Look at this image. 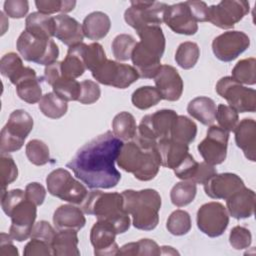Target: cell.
I'll use <instances>...</instances> for the list:
<instances>
[{
	"mask_svg": "<svg viewBox=\"0 0 256 256\" xmlns=\"http://www.w3.org/2000/svg\"><path fill=\"white\" fill-rule=\"evenodd\" d=\"M122 145V140L106 131L78 149L66 167L90 189L113 188L121 179L115 162Z\"/></svg>",
	"mask_w": 256,
	"mask_h": 256,
	"instance_id": "6da1fadb",
	"label": "cell"
},
{
	"mask_svg": "<svg viewBox=\"0 0 256 256\" xmlns=\"http://www.w3.org/2000/svg\"><path fill=\"white\" fill-rule=\"evenodd\" d=\"M116 162L140 181L154 179L161 166L157 141L146 140L136 134L133 140L123 143Z\"/></svg>",
	"mask_w": 256,
	"mask_h": 256,
	"instance_id": "7a4b0ae2",
	"label": "cell"
},
{
	"mask_svg": "<svg viewBox=\"0 0 256 256\" xmlns=\"http://www.w3.org/2000/svg\"><path fill=\"white\" fill-rule=\"evenodd\" d=\"M136 32L140 41L132 52V63L139 77L152 79L161 67L166 45L165 36L161 26H146Z\"/></svg>",
	"mask_w": 256,
	"mask_h": 256,
	"instance_id": "3957f363",
	"label": "cell"
},
{
	"mask_svg": "<svg viewBox=\"0 0 256 256\" xmlns=\"http://www.w3.org/2000/svg\"><path fill=\"white\" fill-rule=\"evenodd\" d=\"M81 208L84 213L97 217V220L111 223L117 234L126 232L130 227L129 214L123 207V197L120 193L92 190L88 192Z\"/></svg>",
	"mask_w": 256,
	"mask_h": 256,
	"instance_id": "277c9868",
	"label": "cell"
},
{
	"mask_svg": "<svg viewBox=\"0 0 256 256\" xmlns=\"http://www.w3.org/2000/svg\"><path fill=\"white\" fill-rule=\"evenodd\" d=\"M123 207L132 216V224L139 230L150 231L156 228L159 222L161 196L155 189L135 191L124 190L122 193Z\"/></svg>",
	"mask_w": 256,
	"mask_h": 256,
	"instance_id": "5b68a950",
	"label": "cell"
},
{
	"mask_svg": "<svg viewBox=\"0 0 256 256\" xmlns=\"http://www.w3.org/2000/svg\"><path fill=\"white\" fill-rule=\"evenodd\" d=\"M32 129L33 118L27 111L17 109L11 112L6 125L0 133L1 153H11L20 150Z\"/></svg>",
	"mask_w": 256,
	"mask_h": 256,
	"instance_id": "8992f818",
	"label": "cell"
},
{
	"mask_svg": "<svg viewBox=\"0 0 256 256\" xmlns=\"http://www.w3.org/2000/svg\"><path fill=\"white\" fill-rule=\"evenodd\" d=\"M16 48L24 60L39 65L47 66L57 61L59 56V48L52 39L35 37L26 30L19 35Z\"/></svg>",
	"mask_w": 256,
	"mask_h": 256,
	"instance_id": "52a82bcc",
	"label": "cell"
},
{
	"mask_svg": "<svg viewBox=\"0 0 256 256\" xmlns=\"http://www.w3.org/2000/svg\"><path fill=\"white\" fill-rule=\"evenodd\" d=\"M46 185L51 195L72 204H82L88 195L87 188L64 168L50 172L46 178Z\"/></svg>",
	"mask_w": 256,
	"mask_h": 256,
	"instance_id": "ba28073f",
	"label": "cell"
},
{
	"mask_svg": "<svg viewBox=\"0 0 256 256\" xmlns=\"http://www.w3.org/2000/svg\"><path fill=\"white\" fill-rule=\"evenodd\" d=\"M168 6L157 1H131V6L124 13V19L135 31L146 26H160L164 22Z\"/></svg>",
	"mask_w": 256,
	"mask_h": 256,
	"instance_id": "9c48e42d",
	"label": "cell"
},
{
	"mask_svg": "<svg viewBox=\"0 0 256 256\" xmlns=\"http://www.w3.org/2000/svg\"><path fill=\"white\" fill-rule=\"evenodd\" d=\"M216 92L226 99L229 106L240 113L255 112L256 91L245 87L230 76L222 77L216 84Z\"/></svg>",
	"mask_w": 256,
	"mask_h": 256,
	"instance_id": "30bf717a",
	"label": "cell"
},
{
	"mask_svg": "<svg viewBox=\"0 0 256 256\" xmlns=\"http://www.w3.org/2000/svg\"><path fill=\"white\" fill-rule=\"evenodd\" d=\"M91 73L97 82L118 89L129 87L139 78V74L133 66L109 59Z\"/></svg>",
	"mask_w": 256,
	"mask_h": 256,
	"instance_id": "8fae6325",
	"label": "cell"
},
{
	"mask_svg": "<svg viewBox=\"0 0 256 256\" xmlns=\"http://www.w3.org/2000/svg\"><path fill=\"white\" fill-rule=\"evenodd\" d=\"M196 223L198 229L208 237L221 236L229 224L228 211L219 202L205 203L197 211Z\"/></svg>",
	"mask_w": 256,
	"mask_h": 256,
	"instance_id": "7c38bea8",
	"label": "cell"
},
{
	"mask_svg": "<svg viewBox=\"0 0 256 256\" xmlns=\"http://www.w3.org/2000/svg\"><path fill=\"white\" fill-rule=\"evenodd\" d=\"M177 113L171 109H161L142 117L137 128V135L146 140L157 141L170 136V131Z\"/></svg>",
	"mask_w": 256,
	"mask_h": 256,
	"instance_id": "4fadbf2b",
	"label": "cell"
},
{
	"mask_svg": "<svg viewBox=\"0 0 256 256\" xmlns=\"http://www.w3.org/2000/svg\"><path fill=\"white\" fill-rule=\"evenodd\" d=\"M250 10V4L243 0H223L209 7L208 21L221 29L232 28Z\"/></svg>",
	"mask_w": 256,
	"mask_h": 256,
	"instance_id": "5bb4252c",
	"label": "cell"
},
{
	"mask_svg": "<svg viewBox=\"0 0 256 256\" xmlns=\"http://www.w3.org/2000/svg\"><path fill=\"white\" fill-rule=\"evenodd\" d=\"M229 132L219 126L211 125L205 139L197 146L203 160L210 165H218L225 161L227 156Z\"/></svg>",
	"mask_w": 256,
	"mask_h": 256,
	"instance_id": "9a60e30c",
	"label": "cell"
},
{
	"mask_svg": "<svg viewBox=\"0 0 256 256\" xmlns=\"http://www.w3.org/2000/svg\"><path fill=\"white\" fill-rule=\"evenodd\" d=\"M37 206L26 198L19 202L8 214L11 218L9 234L13 240L23 242L31 237L37 217Z\"/></svg>",
	"mask_w": 256,
	"mask_h": 256,
	"instance_id": "2e32d148",
	"label": "cell"
},
{
	"mask_svg": "<svg viewBox=\"0 0 256 256\" xmlns=\"http://www.w3.org/2000/svg\"><path fill=\"white\" fill-rule=\"evenodd\" d=\"M250 46V38L242 31H227L214 38L212 51L217 59L230 62Z\"/></svg>",
	"mask_w": 256,
	"mask_h": 256,
	"instance_id": "e0dca14e",
	"label": "cell"
},
{
	"mask_svg": "<svg viewBox=\"0 0 256 256\" xmlns=\"http://www.w3.org/2000/svg\"><path fill=\"white\" fill-rule=\"evenodd\" d=\"M164 23L177 34L194 35L198 31V24L186 2L169 5L165 11Z\"/></svg>",
	"mask_w": 256,
	"mask_h": 256,
	"instance_id": "ac0fdd59",
	"label": "cell"
},
{
	"mask_svg": "<svg viewBox=\"0 0 256 256\" xmlns=\"http://www.w3.org/2000/svg\"><path fill=\"white\" fill-rule=\"evenodd\" d=\"M117 233L114 226L104 220H97L90 231V242L97 256L117 255L119 247L115 241Z\"/></svg>",
	"mask_w": 256,
	"mask_h": 256,
	"instance_id": "d6986e66",
	"label": "cell"
},
{
	"mask_svg": "<svg viewBox=\"0 0 256 256\" xmlns=\"http://www.w3.org/2000/svg\"><path fill=\"white\" fill-rule=\"evenodd\" d=\"M153 79L162 99L168 101L180 99L183 93V80L176 68L167 64L161 65Z\"/></svg>",
	"mask_w": 256,
	"mask_h": 256,
	"instance_id": "ffe728a7",
	"label": "cell"
},
{
	"mask_svg": "<svg viewBox=\"0 0 256 256\" xmlns=\"http://www.w3.org/2000/svg\"><path fill=\"white\" fill-rule=\"evenodd\" d=\"M244 182L234 173L215 174L204 184V191L207 196L213 199L227 200L235 192L243 188Z\"/></svg>",
	"mask_w": 256,
	"mask_h": 256,
	"instance_id": "44dd1931",
	"label": "cell"
},
{
	"mask_svg": "<svg viewBox=\"0 0 256 256\" xmlns=\"http://www.w3.org/2000/svg\"><path fill=\"white\" fill-rule=\"evenodd\" d=\"M11 83L15 85L19 98L29 104L39 102L43 96L40 78L37 77L35 70L30 67L26 66L23 72Z\"/></svg>",
	"mask_w": 256,
	"mask_h": 256,
	"instance_id": "7402d4cb",
	"label": "cell"
},
{
	"mask_svg": "<svg viewBox=\"0 0 256 256\" xmlns=\"http://www.w3.org/2000/svg\"><path fill=\"white\" fill-rule=\"evenodd\" d=\"M228 214L235 219H245L253 216L255 208V192L243 187L226 200Z\"/></svg>",
	"mask_w": 256,
	"mask_h": 256,
	"instance_id": "603a6c76",
	"label": "cell"
},
{
	"mask_svg": "<svg viewBox=\"0 0 256 256\" xmlns=\"http://www.w3.org/2000/svg\"><path fill=\"white\" fill-rule=\"evenodd\" d=\"M55 37L67 46H73L82 43L84 34L82 25L73 17L60 14L54 17Z\"/></svg>",
	"mask_w": 256,
	"mask_h": 256,
	"instance_id": "cb8c5ba5",
	"label": "cell"
},
{
	"mask_svg": "<svg viewBox=\"0 0 256 256\" xmlns=\"http://www.w3.org/2000/svg\"><path fill=\"white\" fill-rule=\"evenodd\" d=\"M236 145L243 151L245 157L254 162L256 156V122L251 118H244L234 129Z\"/></svg>",
	"mask_w": 256,
	"mask_h": 256,
	"instance_id": "d4e9b609",
	"label": "cell"
},
{
	"mask_svg": "<svg viewBox=\"0 0 256 256\" xmlns=\"http://www.w3.org/2000/svg\"><path fill=\"white\" fill-rule=\"evenodd\" d=\"M157 146L161 158V165L172 170L189 154V145L176 142L170 137L158 140Z\"/></svg>",
	"mask_w": 256,
	"mask_h": 256,
	"instance_id": "484cf974",
	"label": "cell"
},
{
	"mask_svg": "<svg viewBox=\"0 0 256 256\" xmlns=\"http://www.w3.org/2000/svg\"><path fill=\"white\" fill-rule=\"evenodd\" d=\"M82 209L72 205L64 204L59 206L53 214V224L57 230L73 229L79 231L86 224Z\"/></svg>",
	"mask_w": 256,
	"mask_h": 256,
	"instance_id": "4316f807",
	"label": "cell"
},
{
	"mask_svg": "<svg viewBox=\"0 0 256 256\" xmlns=\"http://www.w3.org/2000/svg\"><path fill=\"white\" fill-rule=\"evenodd\" d=\"M86 45L87 44L82 42L69 47L66 57L61 61V71L63 77L76 79L83 75L87 69L84 61Z\"/></svg>",
	"mask_w": 256,
	"mask_h": 256,
	"instance_id": "83f0119b",
	"label": "cell"
},
{
	"mask_svg": "<svg viewBox=\"0 0 256 256\" xmlns=\"http://www.w3.org/2000/svg\"><path fill=\"white\" fill-rule=\"evenodd\" d=\"M111 28L109 16L101 11H95L88 14L82 23V30L85 37L97 41L103 39Z\"/></svg>",
	"mask_w": 256,
	"mask_h": 256,
	"instance_id": "f1b7e54d",
	"label": "cell"
},
{
	"mask_svg": "<svg viewBox=\"0 0 256 256\" xmlns=\"http://www.w3.org/2000/svg\"><path fill=\"white\" fill-rule=\"evenodd\" d=\"M77 231L73 229H63L56 232L52 243V255L55 256H79Z\"/></svg>",
	"mask_w": 256,
	"mask_h": 256,
	"instance_id": "f546056e",
	"label": "cell"
},
{
	"mask_svg": "<svg viewBox=\"0 0 256 256\" xmlns=\"http://www.w3.org/2000/svg\"><path fill=\"white\" fill-rule=\"evenodd\" d=\"M25 30L35 37L51 39L55 35L54 17L40 12L30 13L25 20Z\"/></svg>",
	"mask_w": 256,
	"mask_h": 256,
	"instance_id": "4dcf8cb0",
	"label": "cell"
},
{
	"mask_svg": "<svg viewBox=\"0 0 256 256\" xmlns=\"http://www.w3.org/2000/svg\"><path fill=\"white\" fill-rule=\"evenodd\" d=\"M216 110L217 108L214 100L206 96H198L192 99L187 105V112L189 115L206 126L213 125Z\"/></svg>",
	"mask_w": 256,
	"mask_h": 256,
	"instance_id": "1f68e13d",
	"label": "cell"
},
{
	"mask_svg": "<svg viewBox=\"0 0 256 256\" xmlns=\"http://www.w3.org/2000/svg\"><path fill=\"white\" fill-rule=\"evenodd\" d=\"M197 125L194 121L184 115H178L174 120L170 131V138L176 142L189 145L195 140Z\"/></svg>",
	"mask_w": 256,
	"mask_h": 256,
	"instance_id": "d6a6232c",
	"label": "cell"
},
{
	"mask_svg": "<svg viewBox=\"0 0 256 256\" xmlns=\"http://www.w3.org/2000/svg\"><path fill=\"white\" fill-rule=\"evenodd\" d=\"M137 128L134 116L126 111L118 113L112 121L113 134L120 140L129 141L134 139Z\"/></svg>",
	"mask_w": 256,
	"mask_h": 256,
	"instance_id": "836d02e7",
	"label": "cell"
},
{
	"mask_svg": "<svg viewBox=\"0 0 256 256\" xmlns=\"http://www.w3.org/2000/svg\"><path fill=\"white\" fill-rule=\"evenodd\" d=\"M40 111L48 118L58 119L64 116L68 110V104L54 92L46 93L39 101Z\"/></svg>",
	"mask_w": 256,
	"mask_h": 256,
	"instance_id": "e575fe53",
	"label": "cell"
},
{
	"mask_svg": "<svg viewBox=\"0 0 256 256\" xmlns=\"http://www.w3.org/2000/svg\"><path fill=\"white\" fill-rule=\"evenodd\" d=\"M197 193V187L194 182L183 180L176 183L170 191V199L173 205L184 207L190 204Z\"/></svg>",
	"mask_w": 256,
	"mask_h": 256,
	"instance_id": "d590c367",
	"label": "cell"
},
{
	"mask_svg": "<svg viewBox=\"0 0 256 256\" xmlns=\"http://www.w3.org/2000/svg\"><path fill=\"white\" fill-rule=\"evenodd\" d=\"M162 100L161 94L156 87L142 86L137 88L131 96L132 104L140 109L146 110L157 105Z\"/></svg>",
	"mask_w": 256,
	"mask_h": 256,
	"instance_id": "8d00e7d4",
	"label": "cell"
},
{
	"mask_svg": "<svg viewBox=\"0 0 256 256\" xmlns=\"http://www.w3.org/2000/svg\"><path fill=\"white\" fill-rule=\"evenodd\" d=\"M117 255H161V247L151 239H140L137 242H130L119 248Z\"/></svg>",
	"mask_w": 256,
	"mask_h": 256,
	"instance_id": "74e56055",
	"label": "cell"
},
{
	"mask_svg": "<svg viewBox=\"0 0 256 256\" xmlns=\"http://www.w3.org/2000/svg\"><path fill=\"white\" fill-rule=\"evenodd\" d=\"M199 56V46L195 42L186 41L178 46L175 53V61L178 66L185 70H188L196 65Z\"/></svg>",
	"mask_w": 256,
	"mask_h": 256,
	"instance_id": "f35d334b",
	"label": "cell"
},
{
	"mask_svg": "<svg viewBox=\"0 0 256 256\" xmlns=\"http://www.w3.org/2000/svg\"><path fill=\"white\" fill-rule=\"evenodd\" d=\"M256 60L254 57L242 59L232 69V78L238 83L254 85L256 83Z\"/></svg>",
	"mask_w": 256,
	"mask_h": 256,
	"instance_id": "ab89813d",
	"label": "cell"
},
{
	"mask_svg": "<svg viewBox=\"0 0 256 256\" xmlns=\"http://www.w3.org/2000/svg\"><path fill=\"white\" fill-rule=\"evenodd\" d=\"M166 228L174 236H182L187 234L191 229V218L185 210L173 211L167 219Z\"/></svg>",
	"mask_w": 256,
	"mask_h": 256,
	"instance_id": "60d3db41",
	"label": "cell"
},
{
	"mask_svg": "<svg viewBox=\"0 0 256 256\" xmlns=\"http://www.w3.org/2000/svg\"><path fill=\"white\" fill-rule=\"evenodd\" d=\"M136 43L137 42L134 37L129 34L117 35L111 44L113 56L118 61H127L131 59Z\"/></svg>",
	"mask_w": 256,
	"mask_h": 256,
	"instance_id": "b9f144b4",
	"label": "cell"
},
{
	"mask_svg": "<svg viewBox=\"0 0 256 256\" xmlns=\"http://www.w3.org/2000/svg\"><path fill=\"white\" fill-rule=\"evenodd\" d=\"M25 153L28 160L36 166L45 165L50 160V152L47 144L39 139L30 140L26 144Z\"/></svg>",
	"mask_w": 256,
	"mask_h": 256,
	"instance_id": "7bdbcfd3",
	"label": "cell"
},
{
	"mask_svg": "<svg viewBox=\"0 0 256 256\" xmlns=\"http://www.w3.org/2000/svg\"><path fill=\"white\" fill-rule=\"evenodd\" d=\"M53 92L60 98L68 101H77L80 94V83L75 79L61 77L52 85Z\"/></svg>",
	"mask_w": 256,
	"mask_h": 256,
	"instance_id": "ee69618b",
	"label": "cell"
},
{
	"mask_svg": "<svg viewBox=\"0 0 256 256\" xmlns=\"http://www.w3.org/2000/svg\"><path fill=\"white\" fill-rule=\"evenodd\" d=\"M24 68L25 66L23 65L22 59L14 52L6 53L0 60V72L2 76L8 78L10 82L16 78Z\"/></svg>",
	"mask_w": 256,
	"mask_h": 256,
	"instance_id": "f6af8a7d",
	"label": "cell"
},
{
	"mask_svg": "<svg viewBox=\"0 0 256 256\" xmlns=\"http://www.w3.org/2000/svg\"><path fill=\"white\" fill-rule=\"evenodd\" d=\"M107 60L104 48L101 44L94 42L86 45L84 52V61L86 68L91 72L98 69Z\"/></svg>",
	"mask_w": 256,
	"mask_h": 256,
	"instance_id": "bcb514c9",
	"label": "cell"
},
{
	"mask_svg": "<svg viewBox=\"0 0 256 256\" xmlns=\"http://www.w3.org/2000/svg\"><path fill=\"white\" fill-rule=\"evenodd\" d=\"M36 8L38 12L50 15L57 12L68 13L75 8V1H66V0H37L35 1Z\"/></svg>",
	"mask_w": 256,
	"mask_h": 256,
	"instance_id": "7dc6e473",
	"label": "cell"
},
{
	"mask_svg": "<svg viewBox=\"0 0 256 256\" xmlns=\"http://www.w3.org/2000/svg\"><path fill=\"white\" fill-rule=\"evenodd\" d=\"M0 175L2 190L14 182L18 177V168L13 158L8 153H1L0 156Z\"/></svg>",
	"mask_w": 256,
	"mask_h": 256,
	"instance_id": "c3c4849f",
	"label": "cell"
},
{
	"mask_svg": "<svg viewBox=\"0 0 256 256\" xmlns=\"http://www.w3.org/2000/svg\"><path fill=\"white\" fill-rule=\"evenodd\" d=\"M215 120H217L219 127L228 132H231L234 131L236 125L238 124L239 115L238 112L229 105L219 104L216 110Z\"/></svg>",
	"mask_w": 256,
	"mask_h": 256,
	"instance_id": "681fc988",
	"label": "cell"
},
{
	"mask_svg": "<svg viewBox=\"0 0 256 256\" xmlns=\"http://www.w3.org/2000/svg\"><path fill=\"white\" fill-rule=\"evenodd\" d=\"M252 234L250 230L244 226H235L229 234V243L236 250L246 249L251 245Z\"/></svg>",
	"mask_w": 256,
	"mask_h": 256,
	"instance_id": "f907efd6",
	"label": "cell"
},
{
	"mask_svg": "<svg viewBox=\"0 0 256 256\" xmlns=\"http://www.w3.org/2000/svg\"><path fill=\"white\" fill-rule=\"evenodd\" d=\"M100 95L101 90L96 82L89 79L80 82V94L77 101L81 104H93L100 98Z\"/></svg>",
	"mask_w": 256,
	"mask_h": 256,
	"instance_id": "816d5d0a",
	"label": "cell"
},
{
	"mask_svg": "<svg viewBox=\"0 0 256 256\" xmlns=\"http://www.w3.org/2000/svg\"><path fill=\"white\" fill-rule=\"evenodd\" d=\"M26 198L25 191L21 189H12L10 191L2 190L1 192V207L3 212L8 216L11 210L22 200Z\"/></svg>",
	"mask_w": 256,
	"mask_h": 256,
	"instance_id": "f5cc1de1",
	"label": "cell"
},
{
	"mask_svg": "<svg viewBox=\"0 0 256 256\" xmlns=\"http://www.w3.org/2000/svg\"><path fill=\"white\" fill-rule=\"evenodd\" d=\"M199 163L195 161L191 154H188L186 158L173 170L177 178L181 180L191 181L198 169Z\"/></svg>",
	"mask_w": 256,
	"mask_h": 256,
	"instance_id": "db71d44e",
	"label": "cell"
},
{
	"mask_svg": "<svg viewBox=\"0 0 256 256\" xmlns=\"http://www.w3.org/2000/svg\"><path fill=\"white\" fill-rule=\"evenodd\" d=\"M4 12L11 18H23L29 10V4L26 0H7L4 2Z\"/></svg>",
	"mask_w": 256,
	"mask_h": 256,
	"instance_id": "11a10c76",
	"label": "cell"
},
{
	"mask_svg": "<svg viewBox=\"0 0 256 256\" xmlns=\"http://www.w3.org/2000/svg\"><path fill=\"white\" fill-rule=\"evenodd\" d=\"M23 255L24 256L52 255L51 244L40 239L31 238V240L24 247Z\"/></svg>",
	"mask_w": 256,
	"mask_h": 256,
	"instance_id": "9f6ffc18",
	"label": "cell"
},
{
	"mask_svg": "<svg viewBox=\"0 0 256 256\" xmlns=\"http://www.w3.org/2000/svg\"><path fill=\"white\" fill-rule=\"evenodd\" d=\"M55 234L56 231L51 226V224L45 220H41L34 224L31 233V238L40 239L51 244Z\"/></svg>",
	"mask_w": 256,
	"mask_h": 256,
	"instance_id": "6f0895ef",
	"label": "cell"
},
{
	"mask_svg": "<svg viewBox=\"0 0 256 256\" xmlns=\"http://www.w3.org/2000/svg\"><path fill=\"white\" fill-rule=\"evenodd\" d=\"M26 199L33 202L36 206L43 204L46 197V189L38 182H31L25 188Z\"/></svg>",
	"mask_w": 256,
	"mask_h": 256,
	"instance_id": "680465c9",
	"label": "cell"
},
{
	"mask_svg": "<svg viewBox=\"0 0 256 256\" xmlns=\"http://www.w3.org/2000/svg\"><path fill=\"white\" fill-rule=\"evenodd\" d=\"M215 174H217V170L213 165H210L208 163L201 162L198 165V169L191 180V182H194L195 184H205L211 177H213Z\"/></svg>",
	"mask_w": 256,
	"mask_h": 256,
	"instance_id": "91938a15",
	"label": "cell"
},
{
	"mask_svg": "<svg viewBox=\"0 0 256 256\" xmlns=\"http://www.w3.org/2000/svg\"><path fill=\"white\" fill-rule=\"evenodd\" d=\"M194 19L196 22H206L208 21L209 7L203 1H186Z\"/></svg>",
	"mask_w": 256,
	"mask_h": 256,
	"instance_id": "94428289",
	"label": "cell"
},
{
	"mask_svg": "<svg viewBox=\"0 0 256 256\" xmlns=\"http://www.w3.org/2000/svg\"><path fill=\"white\" fill-rule=\"evenodd\" d=\"M62 77V71H61V62L55 61L45 67L44 75L42 79L44 82L50 86H52L57 80H59Z\"/></svg>",
	"mask_w": 256,
	"mask_h": 256,
	"instance_id": "6125c7cd",
	"label": "cell"
},
{
	"mask_svg": "<svg viewBox=\"0 0 256 256\" xmlns=\"http://www.w3.org/2000/svg\"><path fill=\"white\" fill-rule=\"evenodd\" d=\"M13 238L10 234L4 232L0 235V255L1 256H18L19 252L17 247L14 246L12 242Z\"/></svg>",
	"mask_w": 256,
	"mask_h": 256,
	"instance_id": "be15d7a7",
	"label": "cell"
},
{
	"mask_svg": "<svg viewBox=\"0 0 256 256\" xmlns=\"http://www.w3.org/2000/svg\"><path fill=\"white\" fill-rule=\"evenodd\" d=\"M161 254H179L176 250L173 249V247L170 246H162L161 247Z\"/></svg>",
	"mask_w": 256,
	"mask_h": 256,
	"instance_id": "e7e4bbea",
	"label": "cell"
}]
</instances>
